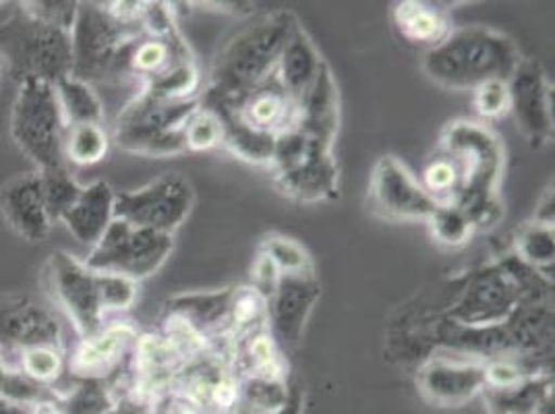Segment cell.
I'll return each instance as SVG.
<instances>
[{
  "label": "cell",
  "instance_id": "obj_1",
  "mask_svg": "<svg viewBox=\"0 0 555 414\" xmlns=\"http://www.w3.org/2000/svg\"><path fill=\"white\" fill-rule=\"evenodd\" d=\"M77 2H0V69L15 83L70 77Z\"/></svg>",
  "mask_w": 555,
  "mask_h": 414
},
{
  "label": "cell",
  "instance_id": "obj_2",
  "mask_svg": "<svg viewBox=\"0 0 555 414\" xmlns=\"http://www.w3.org/2000/svg\"><path fill=\"white\" fill-rule=\"evenodd\" d=\"M141 2H77L70 29V77L86 83L127 79V56L139 34Z\"/></svg>",
  "mask_w": 555,
  "mask_h": 414
},
{
  "label": "cell",
  "instance_id": "obj_3",
  "mask_svg": "<svg viewBox=\"0 0 555 414\" xmlns=\"http://www.w3.org/2000/svg\"><path fill=\"white\" fill-rule=\"evenodd\" d=\"M522 54L514 40L483 25L452 29L450 36L425 52V75L450 90H477L487 81H508Z\"/></svg>",
  "mask_w": 555,
  "mask_h": 414
},
{
  "label": "cell",
  "instance_id": "obj_4",
  "mask_svg": "<svg viewBox=\"0 0 555 414\" xmlns=\"http://www.w3.org/2000/svg\"><path fill=\"white\" fill-rule=\"evenodd\" d=\"M440 150L456 164L463 191L456 206L464 209L475 232L491 229L504 216L498 184L504 168V145L479 122H450L441 135Z\"/></svg>",
  "mask_w": 555,
  "mask_h": 414
},
{
  "label": "cell",
  "instance_id": "obj_5",
  "mask_svg": "<svg viewBox=\"0 0 555 414\" xmlns=\"http://www.w3.org/2000/svg\"><path fill=\"white\" fill-rule=\"evenodd\" d=\"M299 25L291 11H274L241 29L220 50L211 70V88L202 98L234 104L274 75L293 29Z\"/></svg>",
  "mask_w": 555,
  "mask_h": 414
},
{
  "label": "cell",
  "instance_id": "obj_6",
  "mask_svg": "<svg viewBox=\"0 0 555 414\" xmlns=\"http://www.w3.org/2000/svg\"><path fill=\"white\" fill-rule=\"evenodd\" d=\"M199 104L202 98L172 102L141 90L116 118V145L147 158L183 154L186 120Z\"/></svg>",
  "mask_w": 555,
  "mask_h": 414
},
{
  "label": "cell",
  "instance_id": "obj_7",
  "mask_svg": "<svg viewBox=\"0 0 555 414\" xmlns=\"http://www.w3.org/2000/svg\"><path fill=\"white\" fill-rule=\"evenodd\" d=\"M332 147L299 127L280 133L270 160L278 189L301 204L334 199L340 172Z\"/></svg>",
  "mask_w": 555,
  "mask_h": 414
},
{
  "label": "cell",
  "instance_id": "obj_8",
  "mask_svg": "<svg viewBox=\"0 0 555 414\" xmlns=\"http://www.w3.org/2000/svg\"><path fill=\"white\" fill-rule=\"evenodd\" d=\"M9 131L36 172L69 166L65 160L67 122L61 111L54 86L24 83L11 106Z\"/></svg>",
  "mask_w": 555,
  "mask_h": 414
},
{
  "label": "cell",
  "instance_id": "obj_9",
  "mask_svg": "<svg viewBox=\"0 0 555 414\" xmlns=\"http://www.w3.org/2000/svg\"><path fill=\"white\" fill-rule=\"evenodd\" d=\"M175 249V238L164 232L138 229L116 220L95 243L86 266L100 274H116L139 282L154 276Z\"/></svg>",
  "mask_w": 555,
  "mask_h": 414
},
{
  "label": "cell",
  "instance_id": "obj_10",
  "mask_svg": "<svg viewBox=\"0 0 555 414\" xmlns=\"http://www.w3.org/2000/svg\"><path fill=\"white\" fill-rule=\"evenodd\" d=\"M195 204V191L183 174L166 172L138 191L116 193L115 218L138 229L175 234Z\"/></svg>",
  "mask_w": 555,
  "mask_h": 414
},
{
  "label": "cell",
  "instance_id": "obj_11",
  "mask_svg": "<svg viewBox=\"0 0 555 414\" xmlns=\"http://www.w3.org/2000/svg\"><path fill=\"white\" fill-rule=\"evenodd\" d=\"M47 280L52 299L67 313L79 338L93 336L108 323L98 272L83 261L67 251H54L48 257Z\"/></svg>",
  "mask_w": 555,
  "mask_h": 414
},
{
  "label": "cell",
  "instance_id": "obj_12",
  "mask_svg": "<svg viewBox=\"0 0 555 414\" xmlns=\"http://www.w3.org/2000/svg\"><path fill=\"white\" fill-rule=\"evenodd\" d=\"M36 346L65 348L63 325L56 311L31 295H17V293L0 295L2 361L13 367L17 354Z\"/></svg>",
  "mask_w": 555,
  "mask_h": 414
},
{
  "label": "cell",
  "instance_id": "obj_13",
  "mask_svg": "<svg viewBox=\"0 0 555 414\" xmlns=\"http://www.w3.org/2000/svg\"><path fill=\"white\" fill-rule=\"evenodd\" d=\"M370 207L379 218L393 222H427L436 204L402 161L384 156L371 174Z\"/></svg>",
  "mask_w": 555,
  "mask_h": 414
},
{
  "label": "cell",
  "instance_id": "obj_14",
  "mask_svg": "<svg viewBox=\"0 0 555 414\" xmlns=\"http://www.w3.org/2000/svg\"><path fill=\"white\" fill-rule=\"evenodd\" d=\"M138 336V327L129 322H108L93 336L79 338L67 354L65 371L75 381L95 379L113 384L127 367Z\"/></svg>",
  "mask_w": 555,
  "mask_h": 414
},
{
  "label": "cell",
  "instance_id": "obj_15",
  "mask_svg": "<svg viewBox=\"0 0 555 414\" xmlns=\"http://www.w3.org/2000/svg\"><path fill=\"white\" fill-rule=\"evenodd\" d=\"M509 113L531 145H543L554 135V92L543 67L522 59L508 79Z\"/></svg>",
  "mask_w": 555,
  "mask_h": 414
},
{
  "label": "cell",
  "instance_id": "obj_16",
  "mask_svg": "<svg viewBox=\"0 0 555 414\" xmlns=\"http://www.w3.org/2000/svg\"><path fill=\"white\" fill-rule=\"evenodd\" d=\"M320 295L318 274H280L276 290L268 300V325L278 345L301 342L302 329Z\"/></svg>",
  "mask_w": 555,
  "mask_h": 414
},
{
  "label": "cell",
  "instance_id": "obj_17",
  "mask_svg": "<svg viewBox=\"0 0 555 414\" xmlns=\"http://www.w3.org/2000/svg\"><path fill=\"white\" fill-rule=\"evenodd\" d=\"M416 386L431 404L459 409L486 390V363L429 359L418 371Z\"/></svg>",
  "mask_w": 555,
  "mask_h": 414
},
{
  "label": "cell",
  "instance_id": "obj_18",
  "mask_svg": "<svg viewBox=\"0 0 555 414\" xmlns=\"http://www.w3.org/2000/svg\"><path fill=\"white\" fill-rule=\"evenodd\" d=\"M0 214L17 236L42 243L52 231L38 172L17 174L0 189Z\"/></svg>",
  "mask_w": 555,
  "mask_h": 414
},
{
  "label": "cell",
  "instance_id": "obj_19",
  "mask_svg": "<svg viewBox=\"0 0 555 414\" xmlns=\"http://www.w3.org/2000/svg\"><path fill=\"white\" fill-rule=\"evenodd\" d=\"M520 300V284L512 274L479 276L466 290L456 309V318L464 325H495L508 320Z\"/></svg>",
  "mask_w": 555,
  "mask_h": 414
},
{
  "label": "cell",
  "instance_id": "obj_20",
  "mask_svg": "<svg viewBox=\"0 0 555 414\" xmlns=\"http://www.w3.org/2000/svg\"><path fill=\"white\" fill-rule=\"evenodd\" d=\"M229 106L234 108V113L249 127L276 138L280 133L293 129L299 120V104L278 83L274 75Z\"/></svg>",
  "mask_w": 555,
  "mask_h": 414
},
{
  "label": "cell",
  "instance_id": "obj_21",
  "mask_svg": "<svg viewBox=\"0 0 555 414\" xmlns=\"http://www.w3.org/2000/svg\"><path fill=\"white\" fill-rule=\"evenodd\" d=\"M116 191L106 181H95L81 189L77 202L61 218L70 236L93 247L115 222Z\"/></svg>",
  "mask_w": 555,
  "mask_h": 414
},
{
  "label": "cell",
  "instance_id": "obj_22",
  "mask_svg": "<svg viewBox=\"0 0 555 414\" xmlns=\"http://www.w3.org/2000/svg\"><path fill=\"white\" fill-rule=\"evenodd\" d=\"M295 127L311 138L334 145L340 127V93L327 63L299 102V120Z\"/></svg>",
  "mask_w": 555,
  "mask_h": 414
},
{
  "label": "cell",
  "instance_id": "obj_23",
  "mask_svg": "<svg viewBox=\"0 0 555 414\" xmlns=\"http://www.w3.org/2000/svg\"><path fill=\"white\" fill-rule=\"evenodd\" d=\"M324 63L313 40L299 24L293 29V34L288 36L286 44L282 48L274 77L286 93L299 104L305 93L309 92V88L313 86Z\"/></svg>",
  "mask_w": 555,
  "mask_h": 414
},
{
  "label": "cell",
  "instance_id": "obj_24",
  "mask_svg": "<svg viewBox=\"0 0 555 414\" xmlns=\"http://www.w3.org/2000/svg\"><path fill=\"white\" fill-rule=\"evenodd\" d=\"M392 22L393 29L406 44L427 50L441 44L452 31V24L440 7L418 0L396 2Z\"/></svg>",
  "mask_w": 555,
  "mask_h": 414
},
{
  "label": "cell",
  "instance_id": "obj_25",
  "mask_svg": "<svg viewBox=\"0 0 555 414\" xmlns=\"http://www.w3.org/2000/svg\"><path fill=\"white\" fill-rule=\"evenodd\" d=\"M202 104L211 108L220 122H222V145L236 156L238 160L251 161V164H270L274 145H276V135L261 133L254 127H249L241 116L234 113L229 104L224 102H214V100H204Z\"/></svg>",
  "mask_w": 555,
  "mask_h": 414
},
{
  "label": "cell",
  "instance_id": "obj_26",
  "mask_svg": "<svg viewBox=\"0 0 555 414\" xmlns=\"http://www.w3.org/2000/svg\"><path fill=\"white\" fill-rule=\"evenodd\" d=\"M554 391L550 373L529 377L509 388H486L487 411L491 414H532L545 396Z\"/></svg>",
  "mask_w": 555,
  "mask_h": 414
},
{
  "label": "cell",
  "instance_id": "obj_27",
  "mask_svg": "<svg viewBox=\"0 0 555 414\" xmlns=\"http://www.w3.org/2000/svg\"><path fill=\"white\" fill-rule=\"evenodd\" d=\"M116 406L118 398L113 384L95 379H81L73 390H54V402L50 404L56 414H111Z\"/></svg>",
  "mask_w": 555,
  "mask_h": 414
},
{
  "label": "cell",
  "instance_id": "obj_28",
  "mask_svg": "<svg viewBox=\"0 0 555 414\" xmlns=\"http://www.w3.org/2000/svg\"><path fill=\"white\" fill-rule=\"evenodd\" d=\"M61 111L67 127L70 125H102L104 106L100 95L93 92V86L67 77L54 86Z\"/></svg>",
  "mask_w": 555,
  "mask_h": 414
},
{
  "label": "cell",
  "instance_id": "obj_29",
  "mask_svg": "<svg viewBox=\"0 0 555 414\" xmlns=\"http://www.w3.org/2000/svg\"><path fill=\"white\" fill-rule=\"evenodd\" d=\"M291 386L280 377H238L241 409L254 414H274L288 400Z\"/></svg>",
  "mask_w": 555,
  "mask_h": 414
},
{
  "label": "cell",
  "instance_id": "obj_30",
  "mask_svg": "<svg viewBox=\"0 0 555 414\" xmlns=\"http://www.w3.org/2000/svg\"><path fill=\"white\" fill-rule=\"evenodd\" d=\"M427 195L434 199L436 206H456L461 191H463V179L450 156H446L441 150L425 166L421 181Z\"/></svg>",
  "mask_w": 555,
  "mask_h": 414
},
{
  "label": "cell",
  "instance_id": "obj_31",
  "mask_svg": "<svg viewBox=\"0 0 555 414\" xmlns=\"http://www.w3.org/2000/svg\"><path fill=\"white\" fill-rule=\"evenodd\" d=\"M111 138L102 125H70L65 133V160L75 166H93L104 160Z\"/></svg>",
  "mask_w": 555,
  "mask_h": 414
},
{
  "label": "cell",
  "instance_id": "obj_32",
  "mask_svg": "<svg viewBox=\"0 0 555 414\" xmlns=\"http://www.w3.org/2000/svg\"><path fill=\"white\" fill-rule=\"evenodd\" d=\"M65 365H67L65 348H54V346L27 348L22 354H17L13 363V367L29 381L44 388H54V384L65 373Z\"/></svg>",
  "mask_w": 555,
  "mask_h": 414
},
{
  "label": "cell",
  "instance_id": "obj_33",
  "mask_svg": "<svg viewBox=\"0 0 555 414\" xmlns=\"http://www.w3.org/2000/svg\"><path fill=\"white\" fill-rule=\"evenodd\" d=\"M554 227L529 222L516 234V257L534 272L554 268Z\"/></svg>",
  "mask_w": 555,
  "mask_h": 414
},
{
  "label": "cell",
  "instance_id": "obj_34",
  "mask_svg": "<svg viewBox=\"0 0 555 414\" xmlns=\"http://www.w3.org/2000/svg\"><path fill=\"white\" fill-rule=\"evenodd\" d=\"M38 177H40L48 218L52 224H56L69 211V207L77 202L83 186L73 179L69 166L38 172Z\"/></svg>",
  "mask_w": 555,
  "mask_h": 414
},
{
  "label": "cell",
  "instance_id": "obj_35",
  "mask_svg": "<svg viewBox=\"0 0 555 414\" xmlns=\"http://www.w3.org/2000/svg\"><path fill=\"white\" fill-rule=\"evenodd\" d=\"M427 227L434 241L448 249L463 247L475 234L473 222L459 206H436L431 216L427 218Z\"/></svg>",
  "mask_w": 555,
  "mask_h": 414
},
{
  "label": "cell",
  "instance_id": "obj_36",
  "mask_svg": "<svg viewBox=\"0 0 555 414\" xmlns=\"http://www.w3.org/2000/svg\"><path fill=\"white\" fill-rule=\"evenodd\" d=\"M261 254L268 255L280 274H315V266L311 255L301 243L282 236V234H270L261 241L259 247Z\"/></svg>",
  "mask_w": 555,
  "mask_h": 414
},
{
  "label": "cell",
  "instance_id": "obj_37",
  "mask_svg": "<svg viewBox=\"0 0 555 414\" xmlns=\"http://www.w3.org/2000/svg\"><path fill=\"white\" fill-rule=\"evenodd\" d=\"M0 398L29 406H50L54 402V390L29 381L0 357Z\"/></svg>",
  "mask_w": 555,
  "mask_h": 414
},
{
  "label": "cell",
  "instance_id": "obj_38",
  "mask_svg": "<svg viewBox=\"0 0 555 414\" xmlns=\"http://www.w3.org/2000/svg\"><path fill=\"white\" fill-rule=\"evenodd\" d=\"M218 145H222V122L211 108L199 104V108L186 120V152H209Z\"/></svg>",
  "mask_w": 555,
  "mask_h": 414
},
{
  "label": "cell",
  "instance_id": "obj_39",
  "mask_svg": "<svg viewBox=\"0 0 555 414\" xmlns=\"http://www.w3.org/2000/svg\"><path fill=\"white\" fill-rule=\"evenodd\" d=\"M98 282H100V297H102L106 315L131 309V305L138 299V282L129 277L98 272Z\"/></svg>",
  "mask_w": 555,
  "mask_h": 414
},
{
  "label": "cell",
  "instance_id": "obj_40",
  "mask_svg": "<svg viewBox=\"0 0 555 414\" xmlns=\"http://www.w3.org/2000/svg\"><path fill=\"white\" fill-rule=\"evenodd\" d=\"M475 111L486 120H498L509 113L508 81H487L473 90Z\"/></svg>",
  "mask_w": 555,
  "mask_h": 414
},
{
  "label": "cell",
  "instance_id": "obj_41",
  "mask_svg": "<svg viewBox=\"0 0 555 414\" xmlns=\"http://www.w3.org/2000/svg\"><path fill=\"white\" fill-rule=\"evenodd\" d=\"M254 286L255 290L263 297L266 300H270V297L274 295L276 290L278 280H280V272H278L274 261L266 254H261L255 257L254 261Z\"/></svg>",
  "mask_w": 555,
  "mask_h": 414
},
{
  "label": "cell",
  "instance_id": "obj_42",
  "mask_svg": "<svg viewBox=\"0 0 555 414\" xmlns=\"http://www.w3.org/2000/svg\"><path fill=\"white\" fill-rule=\"evenodd\" d=\"M274 414H305V391L301 386H291L288 400Z\"/></svg>",
  "mask_w": 555,
  "mask_h": 414
},
{
  "label": "cell",
  "instance_id": "obj_43",
  "mask_svg": "<svg viewBox=\"0 0 555 414\" xmlns=\"http://www.w3.org/2000/svg\"><path fill=\"white\" fill-rule=\"evenodd\" d=\"M534 222L554 227V186H552V189H547V193L543 195L541 206H539L537 214H534Z\"/></svg>",
  "mask_w": 555,
  "mask_h": 414
},
{
  "label": "cell",
  "instance_id": "obj_44",
  "mask_svg": "<svg viewBox=\"0 0 555 414\" xmlns=\"http://www.w3.org/2000/svg\"><path fill=\"white\" fill-rule=\"evenodd\" d=\"M38 406H29V404H20L7 398H0V414H36Z\"/></svg>",
  "mask_w": 555,
  "mask_h": 414
},
{
  "label": "cell",
  "instance_id": "obj_45",
  "mask_svg": "<svg viewBox=\"0 0 555 414\" xmlns=\"http://www.w3.org/2000/svg\"><path fill=\"white\" fill-rule=\"evenodd\" d=\"M532 414H555L554 391L543 398V402L537 406V411Z\"/></svg>",
  "mask_w": 555,
  "mask_h": 414
},
{
  "label": "cell",
  "instance_id": "obj_46",
  "mask_svg": "<svg viewBox=\"0 0 555 414\" xmlns=\"http://www.w3.org/2000/svg\"><path fill=\"white\" fill-rule=\"evenodd\" d=\"M111 414H156V413H147V411H139L135 406H129V404H125V402H118V406H116L115 411Z\"/></svg>",
  "mask_w": 555,
  "mask_h": 414
},
{
  "label": "cell",
  "instance_id": "obj_47",
  "mask_svg": "<svg viewBox=\"0 0 555 414\" xmlns=\"http://www.w3.org/2000/svg\"><path fill=\"white\" fill-rule=\"evenodd\" d=\"M0 81H2V69H0Z\"/></svg>",
  "mask_w": 555,
  "mask_h": 414
}]
</instances>
